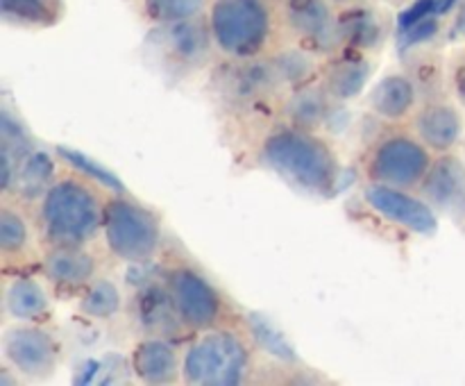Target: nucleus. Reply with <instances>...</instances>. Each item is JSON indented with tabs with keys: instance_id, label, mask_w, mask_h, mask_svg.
I'll use <instances>...</instances> for the list:
<instances>
[{
	"instance_id": "1",
	"label": "nucleus",
	"mask_w": 465,
	"mask_h": 386,
	"mask_svg": "<svg viewBox=\"0 0 465 386\" xmlns=\"http://www.w3.org/2000/svg\"><path fill=\"white\" fill-rule=\"evenodd\" d=\"M109 191L86 173L62 166L41 198L32 204L44 248L94 245L103 236Z\"/></svg>"
},
{
	"instance_id": "2",
	"label": "nucleus",
	"mask_w": 465,
	"mask_h": 386,
	"mask_svg": "<svg viewBox=\"0 0 465 386\" xmlns=\"http://www.w3.org/2000/svg\"><path fill=\"white\" fill-rule=\"evenodd\" d=\"M159 280L168 289L182 322L191 334L218 327H245L248 313L204 271L203 263L180 243H163Z\"/></svg>"
},
{
	"instance_id": "3",
	"label": "nucleus",
	"mask_w": 465,
	"mask_h": 386,
	"mask_svg": "<svg viewBox=\"0 0 465 386\" xmlns=\"http://www.w3.org/2000/svg\"><path fill=\"white\" fill-rule=\"evenodd\" d=\"M257 162L309 195L331 198L339 189V150L322 132L275 123L257 144Z\"/></svg>"
},
{
	"instance_id": "4",
	"label": "nucleus",
	"mask_w": 465,
	"mask_h": 386,
	"mask_svg": "<svg viewBox=\"0 0 465 386\" xmlns=\"http://www.w3.org/2000/svg\"><path fill=\"white\" fill-rule=\"evenodd\" d=\"M207 23L221 62H245L284 44L277 0H209Z\"/></svg>"
},
{
	"instance_id": "5",
	"label": "nucleus",
	"mask_w": 465,
	"mask_h": 386,
	"mask_svg": "<svg viewBox=\"0 0 465 386\" xmlns=\"http://www.w3.org/2000/svg\"><path fill=\"white\" fill-rule=\"evenodd\" d=\"M257 343L245 327L198 332L184 343L182 384L239 386L254 380Z\"/></svg>"
},
{
	"instance_id": "6",
	"label": "nucleus",
	"mask_w": 465,
	"mask_h": 386,
	"mask_svg": "<svg viewBox=\"0 0 465 386\" xmlns=\"http://www.w3.org/2000/svg\"><path fill=\"white\" fill-rule=\"evenodd\" d=\"M103 241L116 262L143 266L162 254L166 243L163 221L153 207L127 191H109L104 203Z\"/></svg>"
},
{
	"instance_id": "7",
	"label": "nucleus",
	"mask_w": 465,
	"mask_h": 386,
	"mask_svg": "<svg viewBox=\"0 0 465 386\" xmlns=\"http://www.w3.org/2000/svg\"><path fill=\"white\" fill-rule=\"evenodd\" d=\"M434 162V153L404 125H384L359 154L361 182L418 191Z\"/></svg>"
},
{
	"instance_id": "8",
	"label": "nucleus",
	"mask_w": 465,
	"mask_h": 386,
	"mask_svg": "<svg viewBox=\"0 0 465 386\" xmlns=\"http://www.w3.org/2000/svg\"><path fill=\"white\" fill-rule=\"evenodd\" d=\"M212 84L218 98L236 112L272 109L277 114L280 100L286 94L268 54L245 62H221Z\"/></svg>"
},
{
	"instance_id": "9",
	"label": "nucleus",
	"mask_w": 465,
	"mask_h": 386,
	"mask_svg": "<svg viewBox=\"0 0 465 386\" xmlns=\"http://www.w3.org/2000/svg\"><path fill=\"white\" fill-rule=\"evenodd\" d=\"M0 350L5 366L27 381H45L54 377L64 359L62 341L45 322L14 321L5 327Z\"/></svg>"
},
{
	"instance_id": "10",
	"label": "nucleus",
	"mask_w": 465,
	"mask_h": 386,
	"mask_svg": "<svg viewBox=\"0 0 465 386\" xmlns=\"http://www.w3.org/2000/svg\"><path fill=\"white\" fill-rule=\"evenodd\" d=\"M282 36L284 41L312 50L325 59L339 53V12L330 0H277Z\"/></svg>"
},
{
	"instance_id": "11",
	"label": "nucleus",
	"mask_w": 465,
	"mask_h": 386,
	"mask_svg": "<svg viewBox=\"0 0 465 386\" xmlns=\"http://www.w3.org/2000/svg\"><path fill=\"white\" fill-rule=\"evenodd\" d=\"M150 48L157 53L163 68L177 75L200 71L218 57L212 32H209L207 14L191 21L153 27Z\"/></svg>"
},
{
	"instance_id": "12",
	"label": "nucleus",
	"mask_w": 465,
	"mask_h": 386,
	"mask_svg": "<svg viewBox=\"0 0 465 386\" xmlns=\"http://www.w3.org/2000/svg\"><path fill=\"white\" fill-rule=\"evenodd\" d=\"M103 263L100 252L91 245L44 248L39 275L44 277L54 300L71 302L103 275Z\"/></svg>"
},
{
	"instance_id": "13",
	"label": "nucleus",
	"mask_w": 465,
	"mask_h": 386,
	"mask_svg": "<svg viewBox=\"0 0 465 386\" xmlns=\"http://www.w3.org/2000/svg\"><path fill=\"white\" fill-rule=\"evenodd\" d=\"M44 245L39 241L32 209L12 198L0 204V266L3 277L39 272Z\"/></svg>"
},
{
	"instance_id": "14",
	"label": "nucleus",
	"mask_w": 465,
	"mask_h": 386,
	"mask_svg": "<svg viewBox=\"0 0 465 386\" xmlns=\"http://www.w3.org/2000/svg\"><path fill=\"white\" fill-rule=\"evenodd\" d=\"M361 200L398 230L425 236L439 230V213L416 191L361 182Z\"/></svg>"
},
{
	"instance_id": "15",
	"label": "nucleus",
	"mask_w": 465,
	"mask_h": 386,
	"mask_svg": "<svg viewBox=\"0 0 465 386\" xmlns=\"http://www.w3.org/2000/svg\"><path fill=\"white\" fill-rule=\"evenodd\" d=\"M127 312H130L132 322L141 332V336H163V339L175 341H189L193 336L182 322L180 313H177L168 289L159 280V275L157 280L136 289V293L127 302Z\"/></svg>"
},
{
	"instance_id": "16",
	"label": "nucleus",
	"mask_w": 465,
	"mask_h": 386,
	"mask_svg": "<svg viewBox=\"0 0 465 386\" xmlns=\"http://www.w3.org/2000/svg\"><path fill=\"white\" fill-rule=\"evenodd\" d=\"M409 127L418 139L434 154L450 153L459 145L465 132V118L461 107L448 95H425L418 104L416 114L409 121Z\"/></svg>"
},
{
	"instance_id": "17",
	"label": "nucleus",
	"mask_w": 465,
	"mask_h": 386,
	"mask_svg": "<svg viewBox=\"0 0 465 386\" xmlns=\"http://www.w3.org/2000/svg\"><path fill=\"white\" fill-rule=\"evenodd\" d=\"M436 213L463 221L465 218V162L454 150L434 154L425 180L416 191Z\"/></svg>"
},
{
	"instance_id": "18",
	"label": "nucleus",
	"mask_w": 465,
	"mask_h": 386,
	"mask_svg": "<svg viewBox=\"0 0 465 386\" xmlns=\"http://www.w3.org/2000/svg\"><path fill=\"white\" fill-rule=\"evenodd\" d=\"M184 343L163 336H141L130 352L132 375L148 386L180 384Z\"/></svg>"
},
{
	"instance_id": "19",
	"label": "nucleus",
	"mask_w": 465,
	"mask_h": 386,
	"mask_svg": "<svg viewBox=\"0 0 465 386\" xmlns=\"http://www.w3.org/2000/svg\"><path fill=\"white\" fill-rule=\"evenodd\" d=\"M375 54L341 48L339 53L322 59L318 80L336 104H345L357 100L366 91L375 75Z\"/></svg>"
},
{
	"instance_id": "20",
	"label": "nucleus",
	"mask_w": 465,
	"mask_h": 386,
	"mask_svg": "<svg viewBox=\"0 0 465 386\" xmlns=\"http://www.w3.org/2000/svg\"><path fill=\"white\" fill-rule=\"evenodd\" d=\"M422 103V89L413 73L391 71L372 84L366 95V107L384 125H404L411 121L418 104Z\"/></svg>"
},
{
	"instance_id": "21",
	"label": "nucleus",
	"mask_w": 465,
	"mask_h": 386,
	"mask_svg": "<svg viewBox=\"0 0 465 386\" xmlns=\"http://www.w3.org/2000/svg\"><path fill=\"white\" fill-rule=\"evenodd\" d=\"M53 298L48 284L39 272H21L5 277L3 312L16 322H45L53 321Z\"/></svg>"
},
{
	"instance_id": "22",
	"label": "nucleus",
	"mask_w": 465,
	"mask_h": 386,
	"mask_svg": "<svg viewBox=\"0 0 465 386\" xmlns=\"http://www.w3.org/2000/svg\"><path fill=\"white\" fill-rule=\"evenodd\" d=\"M334 107L336 103L316 77V80L286 91L284 98L280 100V109H277V123L300 127V130L321 132L331 118Z\"/></svg>"
},
{
	"instance_id": "23",
	"label": "nucleus",
	"mask_w": 465,
	"mask_h": 386,
	"mask_svg": "<svg viewBox=\"0 0 465 386\" xmlns=\"http://www.w3.org/2000/svg\"><path fill=\"white\" fill-rule=\"evenodd\" d=\"M339 32L343 48L361 50L377 57L393 32V18L377 5L348 9V12H339Z\"/></svg>"
},
{
	"instance_id": "24",
	"label": "nucleus",
	"mask_w": 465,
	"mask_h": 386,
	"mask_svg": "<svg viewBox=\"0 0 465 386\" xmlns=\"http://www.w3.org/2000/svg\"><path fill=\"white\" fill-rule=\"evenodd\" d=\"M66 16L64 0H0V18L18 30L41 32L57 27Z\"/></svg>"
},
{
	"instance_id": "25",
	"label": "nucleus",
	"mask_w": 465,
	"mask_h": 386,
	"mask_svg": "<svg viewBox=\"0 0 465 386\" xmlns=\"http://www.w3.org/2000/svg\"><path fill=\"white\" fill-rule=\"evenodd\" d=\"M268 59H271L272 71H275L277 80L284 86V91L295 89V86L304 84V82L316 80L322 64V59L316 53L302 48V45L289 44V41H284L272 53H268Z\"/></svg>"
},
{
	"instance_id": "26",
	"label": "nucleus",
	"mask_w": 465,
	"mask_h": 386,
	"mask_svg": "<svg viewBox=\"0 0 465 386\" xmlns=\"http://www.w3.org/2000/svg\"><path fill=\"white\" fill-rule=\"evenodd\" d=\"M75 302L80 316L100 322L116 318L123 312V307H125V300H123L118 284L104 275H100Z\"/></svg>"
},
{
	"instance_id": "27",
	"label": "nucleus",
	"mask_w": 465,
	"mask_h": 386,
	"mask_svg": "<svg viewBox=\"0 0 465 386\" xmlns=\"http://www.w3.org/2000/svg\"><path fill=\"white\" fill-rule=\"evenodd\" d=\"M139 14L150 27L173 25L207 14L209 0H136Z\"/></svg>"
},
{
	"instance_id": "28",
	"label": "nucleus",
	"mask_w": 465,
	"mask_h": 386,
	"mask_svg": "<svg viewBox=\"0 0 465 386\" xmlns=\"http://www.w3.org/2000/svg\"><path fill=\"white\" fill-rule=\"evenodd\" d=\"M448 80H450V91H452V98L465 107V57L454 59V62L450 64Z\"/></svg>"
},
{
	"instance_id": "29",
	"label": "nucleus",
	"mask_w": 465,
	"mask_h": 386,
	"mask_svg": "<svg viewBox=\"0 0 465 386\" xmlns=\"http://www.w3.org/2000/svg\"><path fill=\"white\" fill-rule=\"evenodd\" d=\"M450 35H452V39H463L465 41V0L459 3L457 12H454Z\"/></svg>"
},
{
	"instance_id": "30",
	"label": "nucleus",
	"mask_w": 465,
	"mask_h": 386,
	"mask_svg": "<svg viewBox=\"0 0 465 386\" xmlns=\"http://www.w3.org/2000/svg\"><path fill=\"white\" fill-rule=\"evenodd\" d=\"M331 7L336 12H348V9H359L368 7V5H377V0H330Z\"/></svg>"
}]
</instances>
